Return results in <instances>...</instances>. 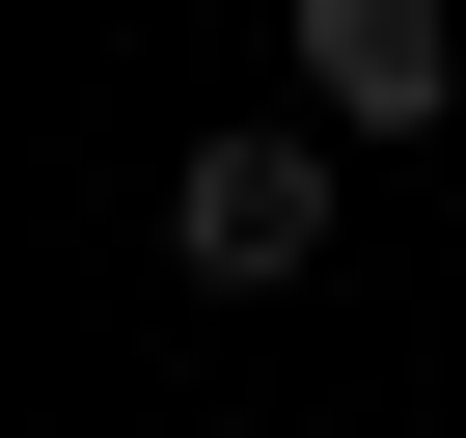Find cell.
Masks as SVG:
<instances>
[{
  "label": "cell",
  "instance_id": "cell-1",
  "mask_svg": "<svg viewBox=\"0 0 466 438\" xmlns=\"http://www.w3.org/2000/svg\"><path fill=\"white\" fill-rule=\"evenodd\" d=\"M329 219H357V137L248 110V137H192V164H165V274H192V302H302V274H329Z\"/></svg>",
  "mask_w": 466,
  "mask_h": 438
},
{
  "label": "cell",
  "instance_id": "cell-2",
  "mask_svg": "<svg viewBox=\"0 0 466 438\" xmlns=\"http://www.w3.org/2000/svg\"><path fill=\"white\" fill-rule=\"evenodd\" d=\"M275 55H302V137H439L466 110V28H439V0H275Z\"/></svg>",
  "mask_w": 466,
  "mask_h": 438
}]
</instances>
